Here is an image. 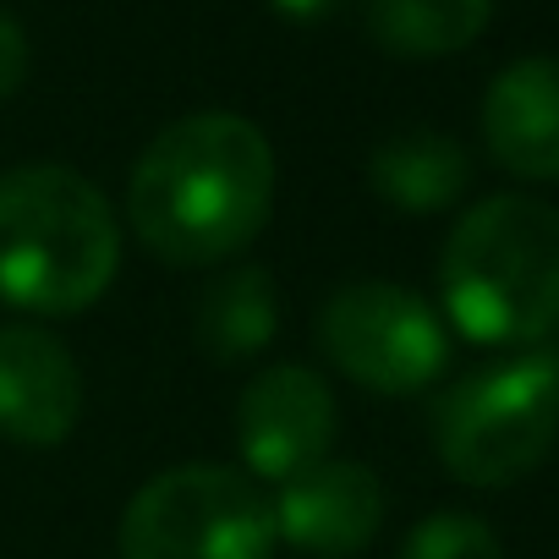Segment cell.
Segmentation results:
<instances>
[{
  "label": "cell",
  "instance_id": "obj_1",
  "mask_svg": "<svg viewBox=\"0 0 559 559\" xmlns=\"http://www.w3.org/2000/svg\"><path fill=\"white\" fill-rule=\"evenodd\" d=\"M274 209V148L230 110H198L170 121L132 165L127 225L132 236L176 263L203 269L236 258Z\"/></svg>",
  "mask_w": 559,
  "mask_h": 559
},
{
  "label": "cell",
  "instance_id": "obj_2",
  "mask_svg": "<svg viewBox=\"0 0 559 559\" xmlns=\"http://www.w3.org/2000/svg\"><path fill=\"white\" fill-rule=\"evenodd\" d=\"M439 302L477 346H537L559 330V209L526 192L472 203L444 236Z\"/></svg>",
  "mask_w": 559,
  "mask_h": 559
},
{
  "label": "cell",
  "instance_id": "obj_3",
  "mask_svg": "<svg viewBox=\"0 0 559 559\" xmlns=\"http://www.w3.org/2000/svg\"><path fill=\"white\" fill-rule=\"evenodd\" d=\"M121 269V219L110 198L67 165H17L0 176V302L67 319L94 308Z\"/></svg>",
  "mask_w": 559,
  "mask_h": 559
},
{
  "label": "cell",
  "instance_id": "obj_4",
  "mask_svg": "<svg viewBox=\"0 0 559 559\" xmlns=\"http://www.w3.org/2000/svg\"><path fill=\"white\" fill-rule=\"evenodd\" d=\"M559 439V357L515 352L455 379L433 401V450L466 488L521 483Z\"/></svg>",
  "mask_w": 559,
  "mask_h": 559
},
{
  "label": "cell",
  "instance_id": "obj_5",
  "mask_svg": "<svg viewBox=\"0 0 559 559\" xmlns=\"http://www.w3.org/2000/svg\"><path fill=\"white\" fill-rule=\"evenodd\" d=\"M274 543L263 483L214 461L148 477L121 515V559H274Z\"/></svg>",
  "mask_w": 559,
  "mask_h": 559
},
{
  "label": "cell",
  "instance_id": "obj_6",
  "mask_svg": "<svg viewBox=\"0 0 559 559\" xmlns=\"http://www.w3.org/2000/svg\"><path fill=\"white\" fill-rule=\"evenodd\" d=\"M319 346L352 384L373 395H417L450 362L439 313L390 280H357L330 292V302L319 308Z\"/></svg>",
  "mask_w": 559,
  "mask_h": 559
},
{
  "label": "cell",
  "instance_id": "obj_7",
  "mask_svg": "<svg viewBox=\"0 0 559 559\" xmlns=\"http://www.w3.org/2000/svg\"><path fill=\"white\" fill-rule=\"evenodd\" d=\"M236 444L247 461V477L286 483L319 461H330L335 444V395L330 384L302 362L263 368L236 406Z\"/></svg>",
  "mask_w": 559,
  "mask_h": 559
},
{
  "label": "cell",
  "instance_id": "obj_8",
  "mask_svg": "<svg viewBox=\"0 0 559 559\" xmlns=\"http://www.w3.org/2000/svg\"><path fill=\"white\" fill-rule=\"evenodd\" d=\"M274 537L313 559H352L384 526V483L362 461H319L280 483Z\"/></svg>",
  "mask_w": 559,
  "mask_h": 559
},
{
  "label": "cell",
  "instance_id": "obj_9",
  "mask_svg": "<svg viewBox=\"0 0 559 559\" xmlns=\"http://www.w3.org/2000/svg\"><path fill=\"white\" fill-rule=\"evenodd\" d=\"M83 417V368L61 335L39 324H0V433L50 450Z\"/></svg>",
  "mask_w": 559,
  "mask_h": 559
},
{
  "label": "cell",
  "instance_id": "obj_10",
  "mask_svg": "<svg viewBox=\"0 0 559 559\" xmlns=\"http://www.w3.org/2000/svg\"><path fill=\"white\" fill-rule=\"evenodd\" d=\"M483 143L521 181H559V56L510 61L483 94Z\"/></svg>",
  "mask_w": 559,
  "mask_h": 559
},
{
  "label": "cell",
  "instance_id": "obj_11",
  "mask_svg": "<svg viewBox=\"0 0 559 559\" xmlns=\"http://www.w3.org/2000/svg\"><path fill=\"white\" fill-rule=\"evenodd\" d=\"M368 181L401 214H439V209H450L466 192L472 159H466V148L450 132L406 127V132H395V138H384L373 148Z\"/></svg>",
  "mask_w": 559,
  "mask_h": 559
},
{
  "label": "cell",
  "instance_id": "obj_12",
  "mask_svg": "<svg viewBox=\"0 0 559 559\" xmlns=\"http://www.w3.org/2000/svg\"><path fill=\"white\" fill-rule=\"evenodd\" d=\"M198 346L214 362H252L280 335V297L258 263H230L198 302Z\"/></svg>",
  "mask_w": 559,
  "mask_h": 559
},
{
  "label": "cell",
  "instance_id": "obj_13",
  "mask_svg": "<svg viewBox=\"0 0 559 559\" xmlns=\"http://www.w3.org/2000/svg\"><path fill=\"white\" fill-rule=\"evenodd\" d=\"M493 0H368V34L401 61H439L483 39Z\"/></svg>",
  "mask_w": 559,
  "mask_h": 559
},
{
  "label": "cell",
  "instance_id": "obj_14",
  "mask_svg": "<svg viewBox=\"0 0 559 559\" xmlns=\"http://www.w3.org/2000/svg\"><path fill=\"white\" fill-rule=\"evenodd\" d=\"M395 559H504V543L483 515L439 510V515H428L406 532Z\"/></svg>",
  "mask_w": 559,
  "mask_h": 559
},
{
  "label": "cell",
  "instance_id": "obj_15",
  "mask_svg": "<svg viewBox=\"0 0 559 559\" xmlns=\"http://www.w3.org/2000/svg\"><path fill=\"white\" fill-rule=\"evenodd\" d=\"M28 34L0 12V99H12L23 83H28Z\"/></svg>",
  "mask_w": 559,
  "mask_h": 559
},
{
  "label": "cell",
  "instance_id": "obj_16",
  "mask_svg": "<svg viewBox=\"0 0 559 559\" xmlns=\"http://www.w3.org/2000/svg\"><path fill=\"white\" fill-rule=\"evenodd\" d=\"M269 7L286 17V23H330L346 0H269Z\"/></svg>",
  "mask_w": 559,
  "mask_h": 559
}]
</instances>
